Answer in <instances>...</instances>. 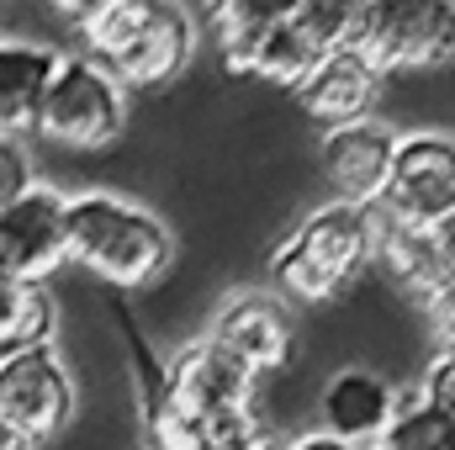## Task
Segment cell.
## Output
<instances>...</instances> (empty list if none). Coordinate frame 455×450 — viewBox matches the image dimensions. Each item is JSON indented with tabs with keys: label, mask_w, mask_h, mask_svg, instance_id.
Returning <instances> with one entry per match:
<instances>
[{
	"label": "cell",
	"mask_w": 455,
	"mask_h": 450,
	"mask_svg": "<svg viewBox=\"0 0 455 450\" xmlns=\"http://www.w3.org/2000/svg\"><path fill=\"white\" fill-rule=\"evenodd\" d=\"M80 27L91 59L122 91L175 85L196 59V21L180 0H107Z\"/></svg>",
	"instance_id": "cell-1"
},
{
	"label": "cell",
	"mask_w": 455,
	"mask_h": 450,
	"mask_svg": "<svg viewBox=\"0 0 455 450\" xmlns=\"http://www.w3.org/2000/svg\"><path fill=\"white\" fill-rule=\"evenodd\" d=\"M64 244H69V260H80L85 270H96L107 286H122V292L154 286L175 260L170 223L154 207L112 197V191L69 197Z\"/></svg>",
	"instance_id": "cell-2"
},
{
	"label": "cell",
	"mask_w": 455,
	"mask_h": 450,
	"mask_svg": "<svg viewBox=\"0 0 455 450\" xmlns=\"http://www.w3.org/2000/svg\"><path fill=\"white\" fill-rule=\"evenodd\" d=\"M376 244H381L376 207L323 202L281 238V249L270 254V276H275L281 297H291V302H334L376 260Z\"/></svg>",
	"instance_id": "cell-3"
},
{
	"label": "cell",
	"mask_w": 455,
	"mask_h": 450,
	"mask_svg": "<svg viewBox=\"0 0 455 450\" xmlns=\"http://www.w3.org/2000/svg\"><path fill=\"white\" fill-rule=\"evenodd\" d=\"M127 127V91L91 59V53H59L48 91L37 101L32 133H43L59 149H107Z\"/></svg>",
	"instance_id": "cell-4"
},
{
	"label": "cell",
	"mask_w": 455,
	"mask_h": 450,
	"mask_svg": "<svg viewBox=\"0 0 455 450\" xmlns=\"http://www.w3.org/2000/svg\"><path fill=\"white\" fill-rule=\"evenodd\" d=\"M355 48L381 75H435L455 59V0H371Z\"/></svg>",
	"instance_id": "cell-5"
},
{
	"label": "cell",
	"mask_w": 455,
	"mask_h": 450,
	"mask_svg": "<svg viewBox=\"0 0 455 450\" xmlns=\"http://www.w3.org/2000/svg\"><path fill=\"white\" fill-rule=\"evenodd\" d=\"M75 414V376L53 339L21 344L0 355V424L21 440H48Z\"/></svg>",
	"instance_id": "cell-6"
},
{
	"label": "cell",
	"mask_w": 455,
	"mask_h": 450,
	"mask_svg": "<svg viewBox=\"0 0 455 450\" xmlns=\"http://www.w3.org/2000/svg\"><path fill=\"white\" fill-rule=\"evenodd\" d=\"M259 392V376L228 350L223 339H196L175 355V366L164 371L159 382V403H154V419H170V424H196V419H212L228 408H249Z\"/></svg>",
	"instance_id": "cell-7"
},
{
	"label": "cell",
	"mask_w": 455,
	"mask_h": 450,
	"mask_svg": "<svg viewBox=\"0 0 455 450\" xmlns=\"http://www.w3.org/2000/svg\"><path fill=\"white\" fill-rule=\"evenodd\" d=\"M387 223L397 228H435L455 218V138L451 133H403L392 154V181L376 207Z\"/></svg>",
	"instance_id": "cell-8"
},
{
	"label": "cell",
	"mask_w": 455,
	"mask_h": 450,
	"mask_svg": "<svg viewBox=\"0 0 455 450\" xmlns=\"http://www.w3.org/2000/svg\"><path fill=\"white\" fill-rule=\"evenodd\" d=\"M64 213H69V202L53 186H37V181L27 191H16L11 202H0V276L5 281L43 286L69 260Z\"/></svg>",
	"instance_id": "cell-9"
},
{
	"label": "cell",
	"mask_w": 455,
	"mask_h": 450,
	"mask_svg": "<svg viewBox=\"0 0 455 450\" xmlns=\"http://www.w3.org/2000/svg\"><path fill=\"white\" fill-rule=\"evenodd\" d=\"M392 154H397V133L381 117L339 122V127H323L318 138V175L334 202L381 207L387 181H392Z\"/></svg>",
	"instance_id": "cell-10"
},
{
	"label": "cell",
	"mask_w": 455,
	"mask_h": 450,
	"mask_svg": "<svg viewBox=\"0 0 455 450\" xmlns=\"http://www.w3.org/2000/svg\"><path fill=\"white\" fill-rule=\"evenodd\" d=\"M403 392L376 371V366H339L323 392H318V430L344 446H376L381 430L392 424Z\"/></svg>",
	"instance_id": "cell-11"
},
{
	"label": "cell",
	"mask_w": 455,
	"mask_h": 450,
	"mask_svg": "<svg viewBox=\"0 0 455 450\" xmlns=\"http://www.w3.org/2000/svg\"><path fill=\"white\" fill-rule=\"evenodd\" d=\"M381 80H387V75L349 43V48L323 53V59L307 69V80L297 85V101H302V112L318 117L323 127H339V122L371 117L376 96H381Z\"/></svg>",
	"instance_id": "cell-12"
},
{
	"label": "cell",
	"mask_w": 455,
	"mask_h": 450,
	"mask_svg": "<svg viewBox=\"0 0 455 450\" xmlns=\"http://www.w3.org/2000/svg\"><path fill=\"white\" fill-rule=\"evenodd\" d=\"M212 339H223L254 376H270V371H286L291 344H297V324H291L286 302H275V297H238L218 313Z\"/></svg>",
	"instance_id": "cell-13"
},
{
	"label": "cell",
	"mask_w": 455,
	"mask_h": 450,
	"mask_svg": "<svg viewBox=\"0 0 455 450\" xmlns=\"http://www.w3.org/2000/svg\"><path fill=\"white\" fill-rule=\"evenodd\" d=\"M53 64H59L53 48L0 37V133L5 138H16V133H27L37 122V101L48 91Z\"/></svg>",
	"instance_id": "cell-14"
},
{
	"label": "cell",
	"mask_w": 455,
	"mask_h": 450,
	"mask_svg": "<svg viewBox=\"0 0 455 450\" xmlns=\"http://www.w3.org/2000/svg\"><path fill=\"white\" fill-rule=\"evenodd\" d=\"M365 450H455V414H440V408L419 403L413 392H403L392 424Z\"/></svg>",
	"instance_id": "cell-15"
},
{
	"label": "cell",
	"mask_w": 455,
	"mask_h": 450,
	"mask_svg": "<svg viewBox=\"0 0 455 450\" xmlns=\"http://www.w3.org/2000/svg\"><path fill=\"white\" fill-rule=\"evenodd\" d=\"M48 324H53V308H48L43 286H32V281H5V276H0V355L48 339Z\"/></svg>",
	"instance_id": "cell-16"
},
{
	"label": "cell",
	"mask_w": 455,
	"mask_h": 450,
	"mask_svg": "<svg viewBox=\"0 0 455 450\" xmlns=\"http://www.w3.org/2000/svg\"><path fill=\"white\" fill-rule=\"evenodd\" d=\"M297 5H302V0H212V21H218V32H223V48L238 53V48H249L254 37H265V32H275L281 21H291Z\"/></svg>",
	"instance_id": "cell-17"
},
{
	"label": "cell",
	"mask_w": 455,
	"mask_h": 450,
	"mask_svg": "<svg viewBox=\"0 0 455 450\" xmlns=\"http://www.w3.org/2000/svg\"><path fill=\"white\" fill-rule=\"evenodd\" d=\"M419 403H429V408H440V414H455V344H445L429 366H424V376H419V392H413Z\"/></svg>",
	"instance_id": "cell-18"
},
{
	"label": "cell",
	"mask_w": 455,
	"mask_h": 450,
	"mask_svg": "<svg viewBox=\"0 0 455 450\" xmlns=\"http://www.w3.org/2000/svg\"><path fill=\"white\" fill-rule=\"evenodd\" d=\"M32 186V165H27V149L16 143V138H5L0 133V202H11L16 191H27Z\"/></svg>",
	"instance_id": "cell-19"
},
{
	"label": "cell",
	"mask_w": 455,
	"mask_h": 450,
	"mask_svg": "<svg viewBox=\"0 0 455 450\" xmlns=\"http://www.w3.org/2000/svg\"><path fill=\"white\" fill-rule=\"evenodd\" d=\"M275 450H360V446H344L334 435H323V430H307V435H297V440H286V446Z\"/></svg>",
	"instance_id": "cell-20"
},
{
	"label": "cell",
	"mask_w": 455,
	"mask_h": 450,
	"mask_svg": "<svg viewBox=\"0 0 455 450\" xmlns=\"http://www.w3.org/2000/svg\"><path fill=\"white\" fill-rule=\"evenodd\" d=\"M435 244H440V260H445V270H451V281H455V218H445V223L435 228Z\"/></svg>",
	"instance_id": "cell-21"
},
{
	"label": "cell",
	"mask_w": 455,
	"mask_h": 450,
	"mask_svg": "<svg viewBox=\"0 0 455 450\" xmlns=\"http://www.w3.org/2000/svg\"><path fill=\"white\" fill-rule=\"evenodd\" d=\"M53 5H59V11H69L75 21H85V16H91V11H101L107 0H53Z\"/></svg>",
	"instance_id": "cell-22"
},
{
	"label": "cell",
	"mask_w": 455,
	"mask_h": 450,
	"mask_svg": "<svg viewBox=\"0 0 455 450\" xmlns=\"http://www.w3.org/2000/svg\"><path fill=\"white\" fill-rule=\"evenodd\" d=\"M0 450H32V440H21L16 430H5V424H0Z\"/></svg>",
	"instance_id": "cell-23"
},
{
	"label": "cell",
	"mask_w": 455,
	"mask_h": 450,
	"mask_svg": "<svg viewBox=\"0 0 455 450\" xmlns=\"http://www.w3.org/2000/svg\"><path fill=\"white\" fill-rule=\"evenodd\" d=\"M154 450H180V446H159V440H154Z\"/></svg>",
	"instance_id": "cell-24"
},
{
	"label": "cell",
	"mask_w": 455,
	"mask_h": 450,
	"mask_svg": "<svg viewBox=\"0 0 455 450\" xmlns=\"http://www.w3.org/2000/svg\"><path fill=\"white\" fill-rule=\"evenodd\" d=\"M360 5H371V0H360Z\"/></svg>",
	"instance_id": "cell-25"
}]
</instances>
